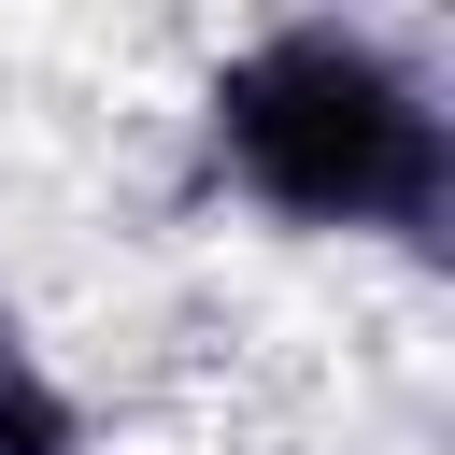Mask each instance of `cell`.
Instances as JSON below:
<instances>
[{"label": "cell", "mask_w": 455, "mask_h": 455, "mask_svg": "<svg viewBox=\"0 0 455 455\" xmlns=\"http://www.w3.org/2000/svg\"><path fill=\"white\" fill-rule=\"evenodd\" d=\"M213 156L299 228L441 242V213H455V114L427 100V71L398 43L341 28V14H299L213 71Z\"/></svg>", "instance_id": "cell-1"}, {"label": "cell", "mask_w": 455, "mask_h": 455, "mask_svg": "<svg viewBox=\"0 0 455 455\" xmlns=\"http://www.w3.org/2000/svg\"><path fill=\"white\" fill-rule=\"evenodd\" d=\"M0 455H71V398L43 384V355L0 327Z\"/></svg>", "instance_id": "cell-2"}]
</instances>
